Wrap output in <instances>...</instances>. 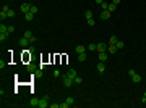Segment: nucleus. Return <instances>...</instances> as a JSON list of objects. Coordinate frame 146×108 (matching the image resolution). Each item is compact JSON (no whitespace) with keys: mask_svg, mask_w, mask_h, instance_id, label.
<instances>
[{"mask_svg":"<svg viewBox=\"0 0 146 108\" xmlns=\"http://www.w3.org/2000/svg\"><path fill=\"white\" fill-rule=\"evenodd\" d=\"M19 10H21L23 13H29V11H31V3H21V5H19Z\"/></svg>","mask_w":146,"mask_h":108,"instance_id":"f257e3e1","label":"nucleus"},{"mask_svg":"<svg viewBox=\"0 0 146 108\" xmlns=\"http://www.w3.org/2000/svg\"><path fill=\"white\" fill-rule=\"evenodd\" d=\"M73 82H75V81H73L72 78H68L67 74L63 76V86H65V87H72V84H73Z\"/></svg>","mask_w":146,"mask_h":108,"instance_id":"f03ea898","label":"nucleus"},{"mask_svg":"<svg viewBox=\"0 0 146 108\" xmlns=\"http://www.w3.org/2000/svg\"><path fill=\"white\" fill-rule=\"evenodd\" d=\"M110 18V11L109 10H102V13H101V19H109Z\"/></svg>","mask_w":146,"mask_h":108,"instance_id":"7ed1b4c3","label":"nucleus"},{"mask_svg":"<svg viewBox=\"0 0 146 108\" xmlns=\"http://www.w3.org/2000/svg\"><path fill=\"white\" fill-rule=\"evenodd\" d=\"M18 44L21 45V47H26V45L29 44V39H28V37H24V36H23V37H21V39H19V42H18Z\"/></svg>","mask_w":146,"mask_h":108,"instance_id":"20e7f679","label":"nucleus"},{"mask_svg":"<svg viewBox=\"0 0 146 108\" xmlns=\"http://www.w3.org/2000/svg\"><path fill=\"white\" fill-rule=\"evenodd\" d=\"M107 50V44H104V42H101V44H97V52H106Z\"/></svg>","mask_w":146,"mask_h":108,"instance_id":"39448f33","label":"nucleus"},{"mask_svg":"<svg viewBox=\"0 0 146 108\" xmlns=\"http://www.w3.org/2000/svg\"><path fill=\"white\" fill-rule=\"evenodd\" d=\"M67 76H68V78H72V79H75V78L78 76V73H76V69H68Z\"/></svg>","mask_w":146,"mask_h":108,"instance_id":"423d86ee","label":"nucleus"},{"mask_svg":"<svg viewBox=\"0 0 146 108\" xmlns=\"http://www.w3.org/2000/svg\"><path fill=\"white\" fill-rule=\"evenodd\" d=\"M49 105H50V103H49L47 100H44V99H41V100H39V108H47Z\"/></svg>","mask_w":146,"mask_h":108,"instance_id":"0eeeda50","label":"nucleus"},{"mask_svg":"<svg viewBox=\"0 0 146 108\" xmlns=\"http://www.w3.org/2000/svg\"><path fill=\"white\" fill-rule=\"evenodd\" d=\"M84 50H86V47H84V45H76V48H75V52H76V53H83V52H84Z\"/></svg>","mask_w":146,"mask_h":108,"instance_id":"6e6552de","label":"nucleus"},{"mask_svg":"<svg viewBox=\"0 0 146 108\" xmlns=\"http://www.w3.org/2000/svg\"><path fill=\"white\" fill-rule=\"evenodd\" d=\"M97 71L99 73L106 71V63H104V61H99V65H97Z\"/></svg>","mask_w":146,"mask_h":108,"instance_id":"1a4fd4ad","label":"nucleus"},{"mask_svg":"<svg viewBox=\"0 0 146 108\" xmlns=\"http://www.w3.org/2000/svg\"><path fill=\"white\" fill-rule=\"evenodd\" d=\"M131 79H133V82H135V84H138V82H141V76H140V74H136V73H135V74L131 76Z\"/></svg>","mask_w":146,"mask_h":108,"instance_id":"9d476101","label":"nucleus"},{"mask_svg":"<svg viewBox=\"0 0 146 108\" xmlns=\"http://www.w3.org/2000/svg\"><path fill=\"white\" fill-rule=\"evenodd\" d=\"M117 40H119V37H117V36H110V39H109V45H115V44H117Z\"/></svg>","mask_w":146,"mask_h":108,"instance_id":"9b49d317","label":"nucleus"},{"mask_svg":"<svg viewBox=\"0 0 146 108\" xmlns=\"http://www.w3.org/2000/svg\"><path fill=\"white\" fill-rule=\"evenodd\" d=\"M107 50H109V53H117V52H119V48H117L115 45H109Z\"/></svg>","mask_w":146,"mask_h":108,"instance_id":"f8f14e48","label":"nucleus"},{"mask_svg":"<svg viewBox=\"0 0 146 108\" xmlns=\"http://www.w3.org/2000/svg\"><path fill=\"white\" fill-rule=\"evenodd\" d=\"M29 107H39V100L37 99H31L29 100Z\"/></svg>","mask_w":146,"mask_h":108,"instance_id":"ddd939ff","label":"nucleus"},{"mask_svg":"<svg viewBox=\"0 0 146 108\" xmlns=\"http://www.w3.org/2000/svg\"><path fill=\"white\" fill-rule=\"evenodd\" d=\"M78 61L83 63V61H86V53L83 52V53H78Z\"/></svg>","mask_w":146,"mask_h":108,"instance_id":"4468645a","label":"nucleus"},{"mask_svg":"<svg viewBox=\"0 0 146 108\" xmlns=\"http://www.w3.org/2000/svg\"><path fill=\"white\" fill-rule=\"evenodd\" d=\"M24 18H26V21H33V18H34V13H24Z\"/></svg>","mask_w":146,"mask_h":108,"instance_id":"2eb2a0df","label":"nucleus"},{"mask_svg":"<svg viewBox=\"0 0 146 108\" xmlns=\"http://www.w3.org/2000/svg\"><path fill=\"white\" fill-rule=\"evenodd\" d=\"M107 60V53L106 52H101L99 53V61H106Z\"/></svg>","mask_w":146,"mask_h":108,"instance_id":"dca6fc26","label":"nucleus"},{"mask_svg":"<svg viewBox=\"0 0 146 108\" xmlns=\"http://www.w3.org/2000/svg\"><path fill=\"white\" fill-rule=\"evenodd\" d=\"M107 10H109L110 13H112V11H115V10H117V5H115V3H109V7H107Z\"/></svg>","mask_w":146,"mask_h":108,"instance_id":"f3484780","label":"nucleus"},{"mask_svg":"<svg viewBox=\"0 0 146 108\" xmlns=\"http://www.w3.org/2000/svg\"><path fill=\"white\" fill-rule=\"evenodd\" d=\"M115 47H117L119 50H122V48H125V44H123L122 40H117V44H115Z\"/></svg>","mask_w":146,"mask_h":108,"instance_id":"a211bd4d","label":"nucleus"},{"mask_svg":"<svg viewBox=\"0 0 146 108\" xmlns=\"http://www.w3.org/2000/svg\"><path fill=\"white\" fill-rule=\"evenodd\" d=\"M8 39V32H0V40L3 42V40H7Z\"/></svg>","mask_w":146,"mask_h":108,"instance_id":"6ab92c4d","label":"nucleus"},{"mask_svg":"<svg viewBox=\"0 0 146 108\" xmlns=\"http://www.w3.org/2000/svg\"><path fill=\"white\" fill-rule=\"evenodd\" d=\"M84 18H86V19L92 18V11H91V10H86V11H84Z\"/></svg>","mask_w":146,"mask_h":108,"instance_id":"aec40b11","label":"nucleus"},{"mask_svg":"<svg viewBox=\"0 0 146 108\" xmlns=\"http://www.w3.org/2000/svg\"><path fill=\"white\" fill-rule=\"evenodd\" d=\"M0 32H8V26H5L3 23L0 24Z\"/></svg>","mask_w":146,"mask_h":108,"instance_id":"412c9836","label":"nucleus"},{"mask_svg":"<svg viewBox=\"0 0 146 108\" xmlns=\"http://www.w3.org/2000/svg\"><path fill=\"white\" fill-rule=\"evenodd\" d=\"M7 16H8V13H7V11H0V19H2V23H3V19L7 18Z\"/></svg>","mask_w":146,"mask_h":108,"instance_id":"4be33fe9","label":"nucleus"},{"mask_svg":"<svg viewBox=\"0 0 146 108\" xmlns=\"http://www.w3.org/2000/svg\"><path fill=\"white\" fill-rule=\"evenodd\" d=\"M88 50H97V44H89L88 45Z\"/></svg>","mask_w":146,"mask_h":108,"instance_id":"5701e85b","label":"nucleus"},{"mask_svg":"<svg viewBox=\"0 0 146 108\" xmlns=\"http://www.w3.org/2000/svg\"><path fill=\"white\" fill-rule=\"evenodd\" d=\"M86 23H88V26H94V18H89V19H86Z\"/></svg>","mask_w":146,"mask_h":108,"instance_id":"b1692460","label":"nucleus"},{"mask_svg":"<svg viewBox=\"0 0 146 108\" xmlns=\"http://www.w3.org/2000/svg\"><path fill=\"white\" fill-rule=\"evenodd\" d=\"M37 11H39V8L36 5H31V13H37Z\"/></svg>","mask_w":146,"mask_h":108,"instance_id":"393cba45","label":"nucleus"},{"mask_svg":"<svg viewBox=\"0 0 146 108\" xmlns=\"http://www.w3.org/2000/svg\"><path fill=\"white\" fill-rule=\"evenodd\" d=\"M24 37L31 39V37H33V32H31V31H24Z\"/></svg>","mask_w":146,"mask_h":108,"instance_id":"a878e982","label":"nucleus"},{"mask_svg":"<svg viewBox=\"0 0 146 108\" xmlns=\"http://www.w3.org/2000/svg\"><path fill=\"white\" fill-rule=\"evenodd\" d=\"M65 102H67V103H68V105L72 107V105H73V102H75V100H73V97H68V99L65 100Z\"/></svg>","mask_w":146,"mask_h":108,"instance_id":"bb28decb","label":"nucleus"},{"mask_svg":"<svg viewBox=\"0 0 146 108\" xmlns=\"http://www.w3.org/2000/svg\"><path fill=\"white\" fill-rule=\"evenodd\" d=\"M107 7H109L107 2H102V3H101V8H102V10H107Z\"/></svg>","mask_w":146,"mask_h":108,"instance_id":"cd10ccee","label":"nucleus"},{"mask_svg":"<svg viewBox=\"0 0 146 108\" xmlns=\"http://www.w3.org/2000/svg\"><path fill=\"white\" fill-rule=\"evenodd\" d=\"M7 13H8V16H10V18H13V16L16 15V13H15V11H13V10H11V8H10L8 11H7Z\"/></svg>","mask_w":146,"mask_h":108,"instance_id":"c85d7f7f","label":"nucleus"},{"mask_svg":"<svg viewBox=\"0 0 146 108\" xmlns=\"http://www.w3.org/2000/svg\"><path fill=\"white\" fill-rule=\"evenodd\" d=\"M73 81H75V84H81V82H83V79H81V78H78V76H76V78H75Z\"/></svg>","mask_w":146,"mask_h":108,"instance_id":"c756f323","label":"nucleus"},{"mask_svg":"<svg viewBox=\"0 0 146 108\" xmlns=\"http://www.w3.org/2000/svg\"><path fill=\"white\" fill-rule=\"evenodd\" d=\"M28 52H29V53H33V52H36V48H34V45H29V48H28Z\"/></svg>","mask_w":146,"mask_h":108,"instance_id":"7c9ffc66","label":"nucleus"},{"mask_svg":"<svg viewBox=\"0 0 146 108\" xmlns=\"http://www.w3.org/2000/svg\"><path fill=\"white\" fill-rule=\"evenodd\" d=\"M28 71L33 73V71H34V66H33V65H28Z\"/></svg>","mask_w":146,"mask_h":108,"instance_id":"2f4dec72","label":"nucleus"},{"mask_svg":"<svg viewBox=\"0 0 146 108\" xmlns=\"http://www.w3.org/2000/svg\"><path fill=\"white\" fill-rule=\"evenodd\" d=\"M8 10H10L8 5H3V7H2V11H8Z\"/></svg>","mask_w":146,"mask_h":108,"instance_id":"473e14b6","label":"nucleus"},{"mask_svg":"<svg viewBox=\"0 0 146 108\" xmlns=\"http://www.w3.org/2000/svg\"><path fill=\"white\" fill-rule=\"evenodd\" d=\"M49 107H50V108H58V107H60V105H58V103H50Z\"/></svg>","mask_w":146,"mask_h":108,"instance_id":"72a5a7b5","label":"nucleus"},{"mask_svg":"<svg viewBox=\"0 0 146 108\" xmlns=\"http://www.w3.org/2000/svg\"><path fill=\"white\" fill-rule=\"evenodd\" d=\"M68 107H70V105H68L67 102H65V103H60V108H68Z\"/></svg>","mask_w":146,"mask_h":108,"instance_id":"f704fd0d","label":"nucleus"},{"mask_svg":"<svg viewBox=\"0 0 146 108\" xmlns=\"http://www.w3.org/2000/svg\"><path fill=\"white\" fill-rule=\"evenodd\" d=\"M13 31H15V26H8V34H11Z\"/></svg>","mask_w":146,"mask_h":108,"instance_id":"c9c22d12","label":"nucleus"},{"mask_svg":"<svg viewBox=\"0 0 146 108\" xmlns=\"http://www.w3.org/2000/svg\"><path fill=\"white\" fill-rule=\"evenodd\" d=\"M5 65H7V63H5V61H3V60H0V68H2V69H3V68H5Z\"/></svg>","mask_w":146,"mask_h":108,"instance_id":"e433bc0d","label":"nucleus"},{"mask_svg":"<svg viewBox=\"0 0 146 108\" xmlns=\"http://www.w3.org/2000/svg\"><path fill=\"white\" fill-rule=\"evenodd\" d=\"M36 40H37V37H34V36H33L31 39H29V42H31V44H33V42H36Z\"/></svg>","mask_w":146,"mask_h":108,"instance_id":"4c0bfd02","label":"nucleus"},{"mask_svg":"<svg viewBox=\"0 0 146 108\" xmlns=\"http://www.w3.org/2000/svg\"><path fill=\"white\" fill-rule=\"evenodd\" d=\"M133 74H135V69H130V71H128V76H130V78H131Z\"/></svg>","mask_w":146,"mask_h":108,"instance_id":"58836bf2","label":"nucleus"},{"mask_svg":"<svg viewBox=\"0 0 146 108\" xmlns=\"http://www.w3.org/2000/svg\"><path fill=\"white\" fill-rule=\"evenodd\" d=\"M54 76H55V78H57V76H60V71H58V69H55V71H54Z\"/></svg>","mask_w":146,"mask_h":108,"instance_id":"ea45409f","label":"nucleus"},{"mask_svg":"<svg viewBox=\"0 0 146 108\" xmlns=\"http://www.w3.org/2000/svg\"><path fill=\"white\" fill-rule=\"evenodd\" d=\"M42 99H44V100H47V102H49V100H50V97H49V95H47V94H46V95H42Z\"/></svg>","mask_w":146,"mask_h":108,"instance_id":"a19ab883","label":"nucleus"},{"mask_svg":"<svg viewBox=\"0 0 146 108\" xmlns=\"http://www.w3.org/2000/svg\"><path fill=\"white\" fill-rule=\"evenodd\" d=\"M112 3H115V5H119V3H120V0H112Z\"/></svg>","mask_w":146,"mask_h":108,"instance_id":"79ce46f5","label":"nucleus"},{"mask_svg":"<svg viewBox=\"0 0 146 108\" xmlns=\"http://www.w3.org/2000/svg\"><path fill=\"white\" fill-rule=\"evenodd\" d=\"M96 2H97V3H99V5H101V3H102V2H104V0H96Z\"/></svg>","mask_w":146,"mask_h":108,"instance_id":"37998d69","label":"nucleus"}]
</instances>
